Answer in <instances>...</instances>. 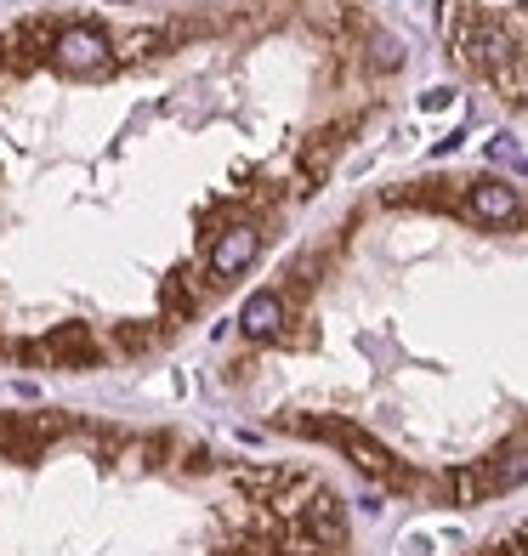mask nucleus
Returning <instances> with one entry per match:
<instances>
[{
	"instance_id": "obj_1",
	"label": "nucleus",
	"mask_w": 528,
	"mask_h": 556,
	"mask_svg": "<svg viewBox=\"0 0 528 556\" xmlns=\"http://www.w3.org/2000/svg\"><path fill=\"white\" fill-rule=\"evenodd\" d=\"M279 426H284V432H296V437H324V443H335L352 466L364 471V477H375V483H387V488H415V483H421L415 471L398 466V454H392L387 443H375L364 426H352V420H341V415H318V420L279 415Z\"/></svg>"
},
{
	"instance_id": "obj_2",
	"label": "nucleus",
	"mask_w": 528,
	"mask_h": 556,
	"mask_svg": "<svg viewBox=\"0 0 528 556\" xmlns=\"http://www.w3.org/2000/svg\"><path fill=\"white\" fill-rule=\"evenodd\" d=\"M52 63L69 80H103V74L120 69L114 63V35L97 29V23H63L52 40Z\"/></svg>"
},
{
	"instance_id": "obj_3",
	"label": "nucleus",
	"mask_w": 528,
	"mask_h": 556,
	"mask_svg": "<svg viewBox=\"0 0 528 556\" xmlns=\"http://www.w3.org/2000/svg\"><path fill=\"white\" fill-rule=\"evenodd\" d=\"M455 210L477 227H517L523 222V193L511 182H500V176H477V182H466Z\"/></svg>"
},
{
	"instance_id": "obj_4",
	"label": "nucleus",
	"mask_w": 528,
	"mask_h": 556,
	"mask_svg": "<svg viewBox=\"0 0 528 556\" xmlns=\"http://www.w3.org/2000/svg\"><path fill=\"white\" fill-rule=\"evenodd\" d=\"M256 256H262V222H228V227L211 239L205 273H211L216 284H228V278H239Z\"/></svg>"
},
{
	"instance_id": "obj_5",
	"label": "nucleus",
	"mask_w": 528,
	"mask_h": 556,
	"mask_svg": "<svg viewBox=\"0 0 528 556\" xmlns=\"http://www.w3.org/2000/svg\"><path fill=\"white\" fill-rule=\"evenodd\" d=\"M52 40H57L52 18H23L18 29L0 35V69H6V74H29L40 57L52 52Z\"/></svg>"
},
{
	"instance_id": "obj_6",
	"label": "nucleus",
	"mask_w": 528,
	"mask_h": 556,
	"mask_svg": "<svg viewBox=\"0 0 528 556\" xmlns=\"http://www.w3.org/2000/svg\"><path fill=\"white\" fill-rule=\"evenodd\" d=\"M296 528L313 539L318 551H341V545H347V517H341V500H335L330 488H313V494L301 500Z\"/></svg>"
},
{
	"instance_id": "obj_7",
	"label": "nucleus",
	"mask_w": 528,
	"mask_h": 556,
	"mask_svg": "<svg viewBox=\"0 0 528 556\" xmlns=\"http://www.w3.org/2000/svg\"><path fill=\"white\" fill-rule=\"evenodd\" d=\"M358 120H335V125H324L307 148H301V171H296V193H313L324 176H330V165H335V154H341V137H347Z\"/></svg>"
},
{
	"instance_id": "obj_8",
	"label": "nucleus",
	"mask_w": 528,
	"mask_h": 556,
	"mask_svg": "<svg viewBox=\"0 0 528 556\" xmlns=\"http://www.w3.org/2000/svg\"><path fill=\"white\" fill-rule=\"evenodd\" d=\"M284 324H290V301H284V290H256V296L239 307V330H245L250 341H279Z\"/></svg>"
},
{
	"instance_id": "obj_9",
	"label": "nucleus",
	"mask_w": 528,
	"mask_h": 556,
	"mask_svg": "<svg viewBox=\"0 0 528 556\" xmlns=\"http://www.w3.org/2000/svg\"><path fill=\"white\" fill-rule=\"evenodd\" d=\"M46 358L63 369H97L103 364V347H97L91 324H57V330L46 335Z\"/></svg>"
},
{
	"instance_id": "obj_10",
	"label": "nucleus",
	"mask_w": 528,
	"mask_h": 556,
	"mask_svg": "<svg viewBox=\"0 0 528 556\" xmlns=\"http://www.w3.org/2000/svg\"><path fill=\"white\" fill-rule=\"evenodd\" d=\"M228 477H233L239 494H250V500H273V494L290 483V471H279V466H245V460H233Z\"/></svg>"
},
{
	"instance_id": "obj_11",
	"label": "nucleus",
	"mask_w": 528,
	"mask_h": 556,
	"mask_svg": "<svg viewBox=\"0 0 528 556\" xmlns=\"http://www.w3.org/2000/svg\"><path fill=\"white\" fill-rule=\"evenodd\" d=\"M165 454H171V437H165V432H154V437H137V443H131V460H137L142 471L165 466Z\"/></svg>"
},
{
	"instance_id": "obj_12",
	"label": "nucleus",
	"mask_w": 528,
	"mask_h": 556,
	"mask_svg": "<svg viewBox=\"0 0 528 556\" xmlns=\"http://www.w3.org/2000/svg\"><path fill=\"white\" fill-rule=\"evenodd\" d=\"M114 341H120V352H148L159 341L154 324H114Z\"/></svg>"
},
{
	"instance_id": "obj_13",
	"label": "nucleus",
	"mask_w": 528,
	"mask_h": 556,
	"mask_svg": "<svg viewBox=\"0 0 528 556\" xmlns=\"http://www.w3.org/2000/svg\"><path fill=\"white\" fill-rule=\"evenodd\" d=\"M489 159H494V165L506 159L511 171H523V148H517V137H494V142H489Z\"/></svg>"
},
{
	"instance_id": "obj_14",
	"label": "nucleus",
	"mask_w": 528,
	"mask_h": 556,
	"mask_svg": "<svg viewBox=\"0 0 528 556\" xmlns=\"http://www.w3.org/2000/svg\"><path fill=\"white\" fill-rule=\"evenodd\" d=\"M12 352H18V358H23V364H52V358H46V341H18V347H12Z\"/></svg>"
},
{
	"instance_id": "obj_15",
	"label": "nucleus",
	"mask_w": 528,
	"mask_h": 556,
	"mask_svg": "<svg viewBox=\"0 0 528 556\" xmlns=\"http://www.w3.org/2000/svg\"><path fill=\"white\" fill-rule=\"evenodd\" d=\"M421 103H426V108H449V103H455V91H449V86H432Z\"/></svg>"
},
{
	"instance_id": "obj_16",
	"label": "nucleus",
	"mask_w": 528,
	"mask_h": 556,
	"mask_svg": "<svg viewBox=\"0 0 528 556\" xmlns=\"http://www.w3.org/2000/svg\"><path fill=\"white\" fill-rule=\"evenodd\" d=\"M216 460H211V449H188V471H211Z\"/></svg>"
},
{
	"instance_id": "obj_17",
	"label": "nucleus",
	"mask_w": 528,
	"mask_h": 556,
	"mask_svg": "<svg viewBox=\"0 0 528 556\" xmlns=\"http://www.w3.org/2000/svg\"><path fill=\"white\" fill-rule=\"evenodd\" d=\"M358 505H364V511H370V517H375V511H381V488H364V494H358Z\"/></svg>"
},
{
	"instance_id": "obj_18",
	"label": "nucleus",
	"mask_w": 528,
	"mask_h": 556,
	"mask_svg": "<svg viewBox=\"0 0 528 556\" xmlns=\"http://www.w3.org/2000/svg\"><path fill=\"white\" fill-rule=\"evenodd\" d=\"M426 551H432V545H426L421 534H415V539H404V545H398V556H426Z\"/></svg>"
}]
</instances>
